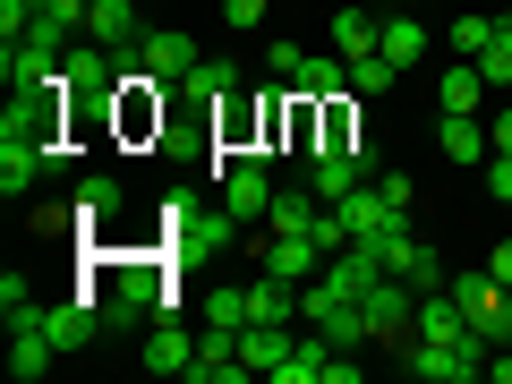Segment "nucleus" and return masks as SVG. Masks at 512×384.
I'll use <instances>...</instances> for the list:
<instances>
[{
	"instance_id": "a878e982",
	"label": "nucleus",
	"mask_w": 512,
	"mask_h": 384,
	"mask_svg": "<svg viewBox=\"0 0 512 384\" xmlns=\"http://www.w3.org/2000/svg\"><path fill=\"white\" fill-rule=\"evenodd\" d=\"M487 43H495V18H453V52L461 60H478Z\"/></svg>"
},
{
	"instance_id": "9b49d317",
	"label": "nucleus",
	"mask_w": 512,
	"mask_h": 384,
	"mask_svg": "<svg viewBox=\"0 0 512 384\" xmlns=\"http://www.w3.org/2000/svg\"><path fill=\"white\" fill-rule=\"evenodd\" d=\"M291 94H299V103H333V94H350V60L342 52H308L299 77H291Z\"/></svg>"
},
{
	"instance_id": "2eb2a0df",
	"label": "nucleus",
	"mask_w": 512,
	"mask_h": 384,
	"mask_svg": "<svg viewBox=\"0 0 512 384\" xmlns=\"http://www.w3.org/2000/svg\"><path fill=\"white\" fill-rule=\"evenodd\" d=\"M436 146L453 154V163H487V120H478V111H444Z\"/></svg>"
},
{
	"instance_id": "7ed1b4c3",
	"label": "nucleus",
	"mask_w": 512,
	"mask_h": 384,
	"mask_svg": "<svg viewBox=\"0 0 512 384\" xmlns=\"http://www.w3.org/2000/svg\"><path fill=\"white\" fill-rule=\"evenodd\" d=\"M402 367L419 384H478L487 376V350L478 342H402Z\"/></svg>"
},
{
	"instance_id": "ddd939ff",
	"label": "nucleus",
	"mask_w": 512,
	"mask_h": 384,
	"mask_svg": "<svg viewBox=\"0 0 512 384\" xmlns=\"http://www.w3.org/2000/svg\"><path fill=\"white\" fill-rule=\"evenodd\" d=\"M316 333H325L333 350H367V342H376V325H367V299H333V308L316 316Z\"/></svg>"
},
{
	"instance_id": "4be33fe9",
	"label": "nucleus",
	"mask_w": 512,
	"mask_h": 384,
	"mask_svg": "<svg viewBox=\"0 0 512 384\" xmlns=\"http://www.w3.org/2000/svg\"><path fill=\"white\" fill-rule=\"evenodd\" d=\"M188 94H205V103H231V94H239V69H231V60H197Z\"/></svg>"
},
{
	"instance_id": "2f4dec72",
	"label": "nucleus",
	"mask_w": 512,
	"mask_h": 384,
	"mask_svg": "<svg viewBox=\"0 0 512 384\" xmlns=\"http://www.w3.org/2000/svg\"><path fill=\"white\" fill-rule=\"evenodd\" d=\"M487 154H512V111H495V120H487Z\"/></svg>"
},
{
	"instance_id": "c85d7f7f",
	"label": "nucleus",
	"mask_w": 512,
	"mask_h": 384,
	"mask_svg": "<svg viewBox=\"0 0 512 384\" xmlns=\"http://www.w3.org/2000/svg\"><path fill=\"white\" fill-rule=\"evenodd\" d=\"M487 197L512 205V154H487Z\"/></svg>"
},
{
	"instance_id": "7c9ffc66",
	"label": "nucleus",
	"mask_w": 512,
	"mask_h": 384,
	"mask_svg": "<svg viewBox=\"0 0 512 384\" xmlns=\"http://www.w3.org/2000/svg\"><path fill=\"white\" fill-rule=\"evenodd\" d=\"M77 205H86V214H111V205H120V188H111V180H86V197H77Z\"/></svg>"
},
{
	"instance_id": "f257e3e1",
	"label": "nucleus",
	"mask_w": 512,
	"mask_h": 384,
	"mask_svg": "<svg viewBox=\"0 0 512 384\" xmlns=\"http://www.w3.org/2000/svg\"><path fill=\"white\" fill-rule=\"evenodd\" d=\"M453 299H461V316H470V342L478 350H504L512 342V291L478 265V274H453Z\"/></svg>"
},
{
	"instance_id": "412c9836",
	"label": "nucleus",
	"mask_w": 512,
	"mask_h": 384,
	"mask_svg": "<svg viewBox=\"0 0 512 384\" xmlns=\"http://www.w3.org/2000/svg\"><path fill=\"white\" fill-rule=\"evenodd\" d=\"M43 163H60V154H26V146H0V188H9V197H26V188L43 180Z\"/></svg>"
},
{
	"instance_id": "aec40b11",
	"label": "nucleus",
	"mask_w": 512,
	"mask_h": 384,
	"mask_svg": "<svg viewBox=\"0 0 512 384\" xmlns=\"http://www.w3.org/2000/svg\"><path fill=\"white\" fill-rule=\"evenodd\" d=\"M384 60H393V69H419L427 60V26L419 18H384Z\"/></svg>"
},
{
	"instance_id": "39448f33",
	"label": "nucleus",
	"mask_w": 512,
	"mask_h": 384,
	"mask_svg": "<svg viewBox=\"0 0 512 384\" xmlns=\"http://www.w3.org/2000/svg\"><path fill=\"white\" fill-rule=\"evenodd\" d=\"M333 214H342V231H350V239H393V231L410 222V214H402L393 197H384L376 180H359V188H350L342 205H333Z\"/></svg>"
},
{
	"instance_id": "dca6fc26",
	"label": "nucleus",
	"mask_w": 512,
	"mask_h": 384,
	"mask_svg": "<svg viewBox=\"0 0 512 384\" xmlns=\"http://www.w3.org/2000/svg\"><path fill=\"white\" fill-rule=\"evenodd\" d=\"M43 333H52L60 359H69V350H86V342H94V316L77 308V299H52V308H43Z\"/></svg>"
},
{
	"instance_id": "f03ea898",
	"label": "nucleus",
	"mask_w": 512,
	"mask_h": 384,
	"mask_svg": "<svg viewBox=\"0 0 512 384\" xmlns=\"http://www.w3.org/2000/svg\"><path fill=\"white\" fill-rule=\"evenodd\" d=\"M359 180H376V146H367V137H342V146L308 154V188H316L325 205H342Z\"/></svg>"
},
{
	"instance_id": "4468645a",
	"label": "nucleus",
	"mask_w": 512,
	"mask_h": 384,
	"mask_svg": "<svg viewBox=\"0 0 512 384\" xmlns=\"http://www.w3.org/2000/svg\"><path fill=\"white\" fill-rule=\"evenodd\" d=\"M291 308H299V282H282V274L248 282V325H291Z\"/></svg>"
},
{
	"instance_id": "6e6552de",
	"label": "nucleus",
	"mask_w": 512,
	"mask_h": 384,
	"mask_svg": "<svg viewBox=\"0 0 512 384\" xmlns=\"http://www.w3.org/2000/svg\"><path fill=\"white\" fill-rule=\"evenodd\" d=\"M197 43H188V35H171V26H154V35L146 43H137V69H146L154 77V86H188V77H197Z\"/></svg>"
},
{
	"instance_id": "cd10ccee",
	"label": "nucleus",
	"mask_w": 512,
	"mask_h": 384,
	"mask_svg": "<svg viewBox=\"0 0 512 384\" xmlns=\"http://www.w3.org/2000/svg\"><path fill=\"white\" fill-rule=\"evenodd\" d=\"M316 384H359V359H350V350H333V342H325V359H316Z\"/></svg>"
},
{
	"instance_id": "72a5a7b5",
	"label": "nucleus",
	"mask_w": 512,
	"mask_h": 384,
	"mask_svg": "<svg viewBox=\"0 0 512 384\" xmlns=\"http://www.w3.org/2000/svg\"><path fill=\"white\" fill-rule=\"evenodd\" d=\"M487 376H495V384H512V342H504V350H487Z\"/></svg>"
},
{
	"instance_id": "a211bd4d",
	"label": "nucleus",
	"mask_w": 512,
	"mask_h": 384,
	"mask_svg": "<svg viewBox=\"0 0 512 384\" xmlns=\"http://www.w3.org/2000/svg\"><path fill=\"white\" fill-rule=\"evenodd\" d=\"M188 359H197V342H188L180 325H154L146 333V367H154V376H188Z\"/></svg>"
},
{
	"instance_id": "9d476101",
	"label": "nucleus",
	"mask_w": 512,
	"mask_h": 384,
	"mask_svg": "<svg viewBox=\"0 0 512 384\" xmlns=\"http://www.w3.org/2000/svg\"><path fill=\"white\" fill-rule=\"evenodd\" d=\"M410 316H419V291H410L402 274H384L376 291H367V325H376V342H410Z\"/></svg>"
},
{
	"instance_id": "393cba45",
	"label": "nucleus",
	"mask_w": 512,
	"mask_h": 384,
	"mask_svg": "<svg viewBox=\"0 0 512 384\" xmlns=\"http://www.w3.org/2000/svg\"><path fill=\"white\" fill-rule=\"evenodd\" d=\"M316 359H325V333H308V342L282 359V376H274V384H316Z\"/></svg>"
},
{
	"instance_id": "6ab92c4d",
	"label": "nucleus",
	"mask_w": 512,
	"mask_h": 384,
	"mask_svg": "<svg viewBox=\"0 0 512 384\" xmlns=\"http://www.w3.org/2000/svg\"><path fill=\"white\" fill-rule=\"evenodd\" d=\"M333 52H342V60L384 52V18H359V9H342V18H333Z\"/></svg>"
},
{
	"instance_id": "5701e85b",
	"label": "nucleus",
	"mask_w": 512,
	"mask_h": 384,
	"mask_svg": "<svg viewBox=\"0 0 512 384\" xmlns=\"http://www.w3.org/2000/svg\"><path fill=\"white\" fill-rule=\"evenodd\" d=\"M393 77H402V69H393V60H384V52L350 60V94H359V103H367V94H384V86H393Z\"/></svg>"
},
{
	"instance_id": "f3484780",
	"label": "nucleus",
	"mask_w": 512,
	"mask_h": 384,
	"mask_svg": "<svg viewBox=\"0 0 512 384\" xmlns=\"http://www.w3.org/2000/svg\"><path fill=\"white\" fill-rule=\"evenodd\" d=\"M436 94H444V111H478L487 103V69H478V60H453V69L436 77Z\"/></svg>"
},
{
	"instance_id": "20e7f679",
	"label": "nucleus",
	"mask_w": 512,
	"mask_h": 384,
	"mask_svg": "<svg viewBox=\"0 0 512 384\" xmlns=\"http://www.w3.org/2000/svg\"><path fill=\"white\" fill-rule=\"evenodd\" d=\"M376 248H384V274H402L410 282V291H453V274H444V256L436 248H419V239H410V222H402V231H393V239H376Z\"/></svg>"
},
{
	"instance_id": "1a4fd4ad",
	"label": "nucleus",
	"mask_w": 512,
	"mask_h": 384,
	"mask_svg": "<svg viewBox=\"0 0 512 384\" xmlns=\"http://www.w3.org/2000/svg\"><path fill=\"white\" fill-rule=\"evenodd\" d=\"M86 43L137 52V43H146V9H137V0H86Z\"/></svg>"
},
{
	"instance_id": "bb28decb",
	"label": "nucleus",
	"mask_w": 512,
	"mask_h": 384,
	"mask_svg": "<svg viewBox=\"0 0 512 384\" xmlns=\"http://www.w3.org/2000/svg\"><path fill=\"white\" fill-rule=\"evenodd\" d=\"M205 325H248V291H205Z\"/></svg>"
},
{
	"instance_id": "0eeeda50",
	"label": "nucleus",
	"mask_w": 512,
	"mask_h": 384,
	"mask_svg": "<svg viewBox=\"0 0 512 384\" xmlns=\"http://www.w3.org/2000/svg\"><path fill=\"white\" fill-rule=\"evenodd\" d=\"M222 214H231V222H265V214H274V180H265L256 154H239V163L222 171Z\"/></svg>"
},
{
	"instance_id": "b1692460",
	"label": "nucleus",
	"mask_w": 512,
	"mask_h": 384,
	"mask_svg": "<svg viewBox=\"0 0 512 384\" xmlns=\"http://www.w3.org/2000/svg\"><path fill=\"white\" fill-rule=\"evenodd\" d=\"M478 69H487V86H512V26L495 18V43L478 52Z\"/></svg>"
},
{
	"instance_id": "423d86ee",
	"label": "nucleus",
	"mask_w": 512,
	"mask_h": 384,
	"mask_svg": "<svg viewBox=\"0 0 512 384\" xmlns=\"http://www.w3.org/2000/svg\"><path fill=\"white\" fill-rule=\"evenodd\" d=\"M325 239H316V231H274V239H265V274H282V282H299V291H308V282L316 274H325Z\"/></svg>"
},
{
	"instance_id": "473e14b6",
	"label": "nucleus",
	"mask_w": 512,
	"mask_h": 384,
	"mask_svg": "<svg viewBox=\"0 0 512 384\" xmlns=\"http://www.w3.org/2000/svg\"><path fill=\"white\" fill-rule=\"evenodd\" d=\"M487 274H495V282H504V291H512V239H495V256H487Z\"/></svg>"
},
{
	"instance_id": "c756f323",
	"label": "nucleus",
	"mask_w": 512,
	"mask_h": 384,
	"mask_svg": "<svg viewBox=\"0 0 512 384\" xmlns=\"http://www.w3.org/2000/svg\"><path fill=\"white\" fill-rule=\"evenodd\" d=\"M265 9H274V0H222V18H231V26H265Z\"/></svg>"
},
{
	"instance_id": "f8f14e48",
	"label": "nucleus",
	"mask_w": 512,
	"mask_h": 384,
	"mask_svg": "<svg viewBox=\"0 0 512 384\" xmlns=\"http://www.w3.org/2000/svg\"><path fill=\"white\" fill-rule=\"evenodd\" d=\"M291 325H239V359H248V376H282V359H291Z\"/></svg>"
}]
</instances>
